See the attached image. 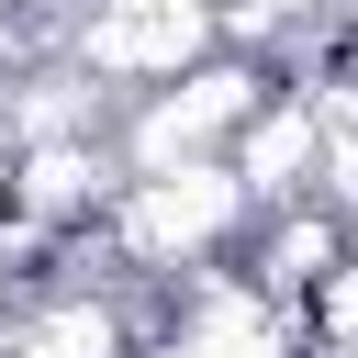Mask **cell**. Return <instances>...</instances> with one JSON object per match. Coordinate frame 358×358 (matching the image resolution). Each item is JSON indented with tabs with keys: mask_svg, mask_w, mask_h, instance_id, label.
<instances>
[{
	"mask_svg": "<svg viewBox=\"0 0 358 358\" xmlns=\"http://www.w3.org/2000/svg\"><path fill=\"white\" fill-rule=\"evenodd\" d=\"M347 257V224L324 213V201H280L268 224H257V268H246V291H268V302H302L324 268Z\"/></svg>",
	"mask_w": 358,
	"mask_h": 358,
	"instance_id": "8992f818",
	"label": "cell"
},
{
	"mask_svg": "<svg viewBox=\"0 0 358 358\" xmlns=\"http://www.w3.org/2000/svg\"><path fill=\"white\" fill-rule=\"evenodd\" d=\"M0 302H11V257H0Z\"/></svg>",
	"mask_w": 358,
	"mask_h": 358,
	"instance_id": "30bf717a",
	"label": "cell"
},
{
	"mask_svg": "<svg viewBox=\"0 0 358 358\" xmlns=\"http://www.w3.org/2000/svg\"><path fill=\"white\" fill-rule=\"evenodd\" d=\"M257 101H268V67H257L246 45H213L201 67H179V78L134 90L112 168H123V179H145V168H190V157H224V145H235V123H246Z\"/></svg>",
	"mask_w": 358,
	"mask_h": 358,
	"instance_id": "7a4b0ae2",
	"label": "cell"
},
{
	"mask_svg": "<svg viewBox=\"0 0 358 358\" xmlns=\"http://www.w3.org/2000/svg\"><path fill=\"white\" fill-rule=\"evenodd\" d=\"M313 11H336V0H213V22H224V45H280V34H302Z\"/></svg>",
	"mask_w": 358,
	"mask_h": 358,
	"instance_id": "ba28073f",
	"label": "cell"
},
{
	"mask_svg": "<svg viewBox=\"0 0 358 358\" xmlns=\"http://www.w3.org/2000/svg\"><path fill=\"white\" fill-rule=\"evenodd\" d=\"M257 224V201L235 190L224 157H190V168H145L101 201V246L123 268H213L235 235Z\"/></svg>",
	"mask_w": 358,
	"mask_h": 358,
	"instance_id": "6da1fadb",
	"label": "cell"
},
{
	"mask_svg": "<svg viewBox=\"0 0 358 358\" xmlns=\"http://www.w3.org/2000/svg\"><path fill=\"white\" fill-rule=\"evenodd\" d=\"M235 190L257 201V213H280V201H313V168H324V112H313V90H268L246 123H235Z\"/></svg>",
	"mask_w": 358,
	"mask_h": 358,
	"instance_id": "5b68a950",
	"label": "cell"
},
{
	"mask_svg": "<svg viewBox=\"0 0 358 358\" xmlns=\"http://www.w3.org/2000/svg\"><path fill=\"white\" fill-rule=\"evenodd\" d=\"M11 358H134V336H123L112 302H90V291H45V302L22 313V336H11Z\"/></svg>",
	"mask_w": 358,
	"mask_h": 358,
	"instance_id": "52a82bcc",
	"label": "cell"
},
{
	"mask_svg": "<svg viewBox=\"0 0 358 358\" xmlns=\"http://www.w3.org/2000/svg\"><path fill=\"white\" fill-rule=\"evenodd\" d=\"M213 45H224L213 0H78L56 22V56L78 78H101V90H157V78L201 67Z\"/></svg>",
	"mask_w": 358,
	"mask_h": 358,
	"instance_id": "3957f363",
	"label": "cell"
},
{
	"mask_svg": "<svg viewBox=\"0 0 358 358\" xmlns=\"http://www.w3.org/2000/svg\"><path fill=\"white\" fill-rule=\"evenodd\" d=\"M313 201L358 235V123H324V168H313Z\"/></svg>",
	"mask_w": 358,
	"mask_h": 358,
	"instance_id": "9c48e42d",
	"label": "cell"
},
{
	"mask_svg": "<svg viewBox=\"0 0 358 358\" xmlns=\"http://www.w3.org/2000/svg\"><path fill=\"white\" fill-rule=\"evenodd\" d=\"M123 190V168H112V145L101 134H56V145H11V179H0V201H11V224L22 235H67V224H101V201Z\"/></svg>",
	"mask_w": 358,
	"mask_h": 358,
	"instance_id": "277c9868",
	"label": "cell"
}]
</instances>
